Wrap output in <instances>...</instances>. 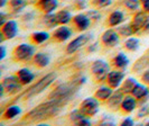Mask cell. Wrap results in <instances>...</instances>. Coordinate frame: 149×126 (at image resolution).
I'll use <instances>...</instances> for the list:
<instances>
[{
	"label": "cell",
	"mask_w": 149,
	"mask_h": 126,
	"mask_svg": "<svg viewBox=\"0 0 149 126\" xmlns=\"http://www.w3.org/2000/svg\"><path fill=\"white\" fill-rule=\"evenodd\" d=\"M114 64L119 68H125L128 65V58L123 54L120 53L119 55H117V58L114 59Z\"/></svg>",
	"instance_id": "cell-21"
},
{
	"label": "cell",
	"mask_w": 149,
	"mask_h": 126,
	"mask_svg": "<svg viewBox=\"0 0 149 126\" xmlns=\"http://www.w3.org/2000/svg\"><path fill=\"white\" fill-rule=\"evenodd\" d=\"M66 103V100L63 99L51 98L49 101L39 105L35 109H33L28 114V117L31 120H43L45 118H49L52 116H55Z\"/></svg>",
	"instance_id": "cell-1"
},
{
	"label": "cell",
	"mask_w": 149,
	"mask_h": 126,
	"mask_svg": "<svg viewBox=\"0 0 149 126\" xmlns=\"http://www.w3.org/2000/svg\"><path fill=\"white\" fill-rule=\"evenodd\" d=\"M143 79H145V80H146L147 82H149V71L146 74H145V75H143Z\"/></svg>",
	"instance_id": "cell-37"
},
{
	"label": "cell",
	"mask_w": 149,
	"mask_h": 126,
	"mask_svg": "<svg viewBox=\"0 0 149 126\" xmlns=\"http://www.w3.org/2000/svg\"><path fill=\"white\" fill-rule=\"evenodd\" d=\"M26 5V0H11V6L15 9H22Z\"/></svg>",
	"instance_id": "cell-29"
},
{
	"label": "cell",
	"mask_w": 149,
	"mask_h": 126,
	"mask_svg": "<svg viewBox=\"0 0 149 126\" xmlns=\"http://www.w3.org/2000/svg\"><path fill=\"white\" fill-rule=\"evenodd\" d=\"M121 100H122V94H121V92H118V94L113 95V96L110 98L109 103H110V105H111L112 107H117V106L121 103Z\"/></svg>",
	"instance_id": "cell-27"
},
{
	"label": "cell",
	"mask_w": 149,
	"mask_h": 126,
	"mask_svg": "<svg viewBox=\"0 0 149 126\" xmlns=\"http://www.w3.org/2000/svg\"><path fill=\"white\" fill-rule=\"evenodd\" d=\"M102 41L105 45L114 46L119 42V37H118V34L114 30H107L102 36Z\"/></svg>",
	"instance_id": "cell-9"
},
{
	"label": "cell",
	"mask_w": 149,
	"mask_h": 126,
	"mask_svg": "<svg viewBox=\"0 0 149 126\" xmlns=\"http://www.w3.org/2000/svg\"><path fill=\"white\" fill-rule=\"evenodd\" d=\"M48 37H49V35H48L47 33L39 32V33H35L33 38H34V41H35L36 43H43L46 39H48Z\"/></svg>",
	"instance_id": "cell-25"
},
{
	"label": "cell",
	"mask_w": 149,
	"mask_h": 126,
	"mask_svg": "<svg viewBox=\"0 0 149 126\" xmlns=\"http://www.w3.org/2000/svg\"><path fill=\"white\" fill-rule=\"evenodd\" d=\"M5 54H6V51H5V47L3 46H1V56H0V59L2 60L5 58Z\"/></svg>",
	"instance_id": "cell-36"
},
{
	"label": "cell",
	"mask_w": 149,
	"mask_h": 126,
	"mask_svg": "<svg viewBox=\"0 0 149 126\" xmlns=\"http://www.w3.org/2000/svg\"><path fill=\"white\" fill-rule=\"evenodd\" d=\"M18 114H20V108L18 106H11L7 109L5 116H6V118H14Z\"/></svg>",
	"instance_id": "cell-24"
},
{
	"label": "cell",
	"mask_w": 149,
	"mask_h": 126,
	"mask_svg": "<svg viewBox=\"0 0 149 126\" xmlns=\"http://www.w3.org/2000/svg\"><path fill=\"white\" fill-rule=\"evenodd\" d=\"M131 92H132V95L136 98H143V97L148 96V89H147V87H145L142 84H139V83H137L134 86V88L132 89Z\"/></svg>",
	"instance_id": "cell-13"
},
{
	"label": "cell",
	"mask_w": 149,
	"mask_h": 126,
	"mask_svg": "<svg viewBox=\"0 0 149 126\" xmlns=\"http://www.w3.org/2000/svg\"><path fill=\"white\" fill-rule=\"evenodd\" d=\"M92 71L99 80H104L109 74V64L104 61H95L92 65Z\"/></svg>",
	"instance_id": "cell-4"
},
{
	"label": "cell",
	"mask_w": 149,
	"mask_h": 126,
	"mask_svg": "<svg viewBox=\"0 0 149 126\" xmlns=\"http://www.w3.org/2000/svg\"><path fill=\"white\" fill-rule=\"evenodd\" d=\"M122 20H123V14L121 11H113L110 15V19H109L110 25H112V26L119 25Z\"/></svg>",
	"instance_id": "cell-16"
},
{
	"label": "cell",
	"mask_w": 149,
	"mask_h": 126,
	"mask_svg": "<svg viewBox=\"0 0 149 126\" xmlns=\"http://www.w3.org/2000/svg\"><path fill=\"white\" fill-rule=\"evenodd\" d=\"M148 125H149V122H148Z\"/></svg>",
	"instance_id": "cell-39"
},
{
	"label": "cell",
	"mask_w": 149,
	"mask_h": 126,
	"mask_svg": "<svg viewBox=\"0 0 149 126\" xmlns=\"http://www.w3.org/2000/svg\"><path fill=\"white\" fill-rule=\"evenodd\" d=\"M5 2H6V0H1V4H0V6H1V7H2V6H3V5H5Z\"/></svg>",
	"instance_id": "cell-38"
},
{
	"label": "cell",
	"mask_w": 149,
	"mask_h": 126,
	"mask_svg": "<svg viewBox=\"0 0 149 126\" xmlns=\"http://www.w3.org/2000/svg\"><path fill=\"white\" fill-rule=\"evenodd\" d=\"M2 32H3V34L6 35L7 38L15 37L16 34H17V24H16V22H14V20L7 22L2 27Z\"/></svg>",
	"instance_id": "cell-11"
},
{
	"label": "cell",
	"mask_w": 149,
	"mask_h": 126,
	"mask_svg": "<svg viewBox=\"0 0 149 126\" xmlns=\"http://www.w3.org/2000/svg\"><path fill=\"white\" fill-rule=\"evenodd\" d=\"M34 47L29 44H22L16 49V56L19 60H28L34 55Z\"/></svg>",
	"instance_id": "cell-6"
},
{
	"label": "cell",
	"mask_w": 149,
	"mask_h": 126,
	"mask_svg": "<svg viewBox=\"0 0 149 126\" xmlns=\"http://www.w3.org/2000/svg\"><path fill=\"white\" fill-rule=\"evenodd\" d=\"M122 108L126 111H132L136 108V100L131 97H127L122 101Z\"/></svg>",
	"instance_id": "cell-17"
},
{
	"label": "cell",
	"mask_w": 149,
	"mask_h": 126,
	"mask_svg": "<svg viewBox=\"0 0 149 126\" xmlns=\"http://www.w3.org/2000/svg\"><path fill=\"white\" fill-rule=\"evenodd\" d=\"M19 79V78H18ZM18 79L16 77H8L2 82L3 89H7L8 92H15L20 89V84L18 83Z\"/></svg>",
	"instance_id": "cell-8"
},
{
	"label": "cell",
	"mask_w": 149,
	"mask_h": 126,
	"mask_svg": "<svg viewBox=\"0 0 149 126\" xmlns=\"http://www.w3.org/2000/svg\"><path fill=\"white\" fill-rule=\"evenodd\" d=\"M126 6L130 9H138L139 8V1L138 0H126Z\"/></svg>",
	"instance_id": "cell-30"
},
{
	"label": "cell",
	"mask_w": 149,
	"mask_h": 126,
	"mask_svg": "<svg viewBox=\"0 0 149 126\" xmlns=\"http://www.w3.org/2000/svg\"><path fill=\"white\" fill-rule=\"evenodd\" d=\"M42 6L45 11L52 13L53 10L57 7V1L56 0H42Z\"/></svg>",
	"instance_id": "cell-19"
},
{
	"label": "cell",
	"mask_w": 149,
	"mask_h": 126,
	"mask_svg": "<svg viewBox=\"0 0 149 126\" xmlns=\"http://www.w3.org/2000/svg\"><path fill=\"white\" fill-rule=\"evenodd\" d=\"M139 46V41L137 38H129L127 42H126V47L131 50V51H134L137 50Z\"/></svg>",
	"instance_id": "cell-26"
},
{
	"label": "cell",
	"mask_w": 149,
	"mask_h": 126,
	"mask_svg": "<svg viewBox=\"0 0 149 126\" xmlns=\"http://www.w3.org/2000/svg\"><path fill=\"white\" fill-rule=\"evenodd\" d=\"M122 79H123V73L119 72V71H112L108 74V81L110 83V86L113 88H117L121 83Z\"/></svg>",
	"instance_id": "cell-10"
},
{
	"label": "cell",
	"mask_w": 149,
	"mask_h": 126,
	"mask_svg": "<svg viewBox=\"0 0 149 126\" xmlns=\"http://www.w3.org/2000/svg\"><path fill=\"white\" fill-rule=\"evenodd\" d=\"M111 1L112 0H95V4H97V6H100V7H105V6L110 5Z\"/></svg>",
	"instance_id": "cell-31"
},
{
	"label": "cell",
	"mask_w": 149,
	"mask_h": 126,
	"mask_svg": "<svg viewBox=\"0 0 149 126\" xmlns=\"http://www.w3.org/2000/svg\"><path fill=\"white\" fill-rule=\"evenodd\" d=\"M76 89L74 84L72 83H67V84H63L60 86L57 89L55 90L52 94L51 98H55V99H63V100H68L71 96L73 95L74 90Z\"/></svg>",
	"instance_id": "cell-3"
},
{
	"label": "cell",
	"mask_w": 149,
	"mask_h": 126,
	"mask_svg": "<svg viewBox=\"0 0 149 126\" xmlns=\"http://www.w3.org/2000/svg\"><path fill=\"white\" fill-rule=\"evenodd\" d=\"M74 20H75V24L79 26V28H80V30H86L90 25L89 18L84 15H77L76 17H75Z\"/></svg>",
	"instance_id": "cell-15"
},
{
	"label": "cell",
	"mask_w": 149,
	"mask_h": 126,
	"mask_svg": "<svg viewBox=\"0 0 149 126\" xmlns=\"http://www.w3.org/2000/svg\"><path fill=\"white\" fill-rule=\"evenodd\" d=\"M80 111L84 115H94L99 111V103L95 98H86L81 105Z\"/></svg>",
	"instance_id": "cell-5"
},
{
	"label": "cell",
	"mask_w": 149,
	"mask_h": 126,
	"mask_svg": "<svg viewBox=\"0 0 149 126\" xmlns=\"http://www.w3.org/2000/svg\"><path fill=\"white\" fill-rule=\"evenodd\" d=\"M79 125H90V120L83 118L82 120H81V122L79 123Z\"/></svg>",
	"instance_id": "cell-34"
},
{
	"label": "cell",
	"mask_w": 149,
	"mask_h": 126,
	"mask_svg": "<svg viewBox=\"0 0 149 126\" xmlns=\"http://www.w3.org/2000/svg\"><path fill=\"white\" fill-rule=\"evenodd\" d=\"M71 35H72L71 30H68L67 27H65V26H62L55 32V37L57 39H60V41H66L67 38L71 37Z\"/></svg>",
	"instance_id": "cell-14"
},
{
	"label": "cell",
	"mask_w": 149,
	"mask_h": 126,
	"mask_svg": "<svg viewBox=\"0 0 149 126\" xmlns=\"http://www.w3.org/2000/svg\"><path fill=\"white\" fill-rule=\"evenodd\" d=\"M56 19H57V23H61V24H66V23L70 22L71 19V15L68 11H60L57 15H56Z\"/></svg>",
	"instance_id": "cell-23"
},
{
	"label": "cell",
	"mask_w": 149,
	"mask_h": 126,
	"mask_svg": "<svg viewBox=\"0 0 149 126\" xmlns=\"http://www.w3.org/2000/svg\"><path fill=\"white\" fill-rule=\"evenodd\" d=\"M146 20H147L146 16L143 15V14H139V15H138L137 17H136V18H134V30H138L139 28L143 27V25H145Z\"/></svg>",
	"instance_id": "cell-22"
},
{
	"label": "cell",
	"mask_w": 149,
	"mask_h": 126,
	"mask_svg": "<svg viewBox=\"0 0 149 126\" xmlns=\"http://www.w3.org/2000/svg\"><path fill=\"white\" fill-rule=\"evenodd\" d=\"M136 84H137L136 80L132 79V78H130V79L126 80V83L123 84L122 89H123V91H126V92H128V91H132V89L134 88V86H136Z\"/></svg>",
	"instance_id": "cell-28"
},
{
	"label": "cell",
	"mask_w": 149,
	"mask_h": 126,
	"mask_svg": "<svg viewBox=\"0 0 149 126\" xmlns=\"http://www.w3.org/2000/svg\"><path fill=\"white\" fill-rule=\"evenodd\" d=\"M142 5H143V8L147 10V11H149V0H141Z\"/></svg>",
	"instance_id": "cell-33"
},
{
	"label": "cell",
	"mask_w": 149,
	"mask_h": 126,
	"mask_svg": "<svg viewBox=\"0 0 149 126\" xmlns=\"http://www.w3.org/2000/svg\"><path fill=\"white\" fill-rule=\"evenodd\" d=\"M91 39V36L90 35H81L77 38H75L74 41H72V43L67 46V52L68 53H74L76 50H79L81 46H83L84 44H86Z\"/></svg>",
	"instance_id": "cell-7"
},
{
	"label": "cell",
	"mask_w": 149,
	"mask_h": 126,
	"mask_svg": "<svg viewBox=\"0 0 149 126\" xmlns=\"http://www.w3.org/2000/svg\"><path fill=\"white\" fill-rule=\"evenodd\" d=\"M18 78L22 84H26V83L31 82V80L34 79V74L31 73L28 69H22L18 72Z\"/></svg>",
	"instance_id": "cell-12"
},
{
	"label": "cell",
	"mask_w": 149,
	"mask_h": 126,
	"mask_svg": "<svg viewBox=\"0 0 149 126\" xmlns=\"http://www.w3.org/2000/svg\"><path fill=\"white\" fill-rule=\"evenodd\" d=\"M35 62L39 67H46L49 63V58L47 55H45L44 53H37L35 55Z\"/></svg>",
	"instance_id": "cell-20"
},
{
	"label": "cell",
	"mask_w": 149,
	"mask_h": 126,
	"mask_svg": "<svg viewBox=\"0 0 149 126\" xmlns=\"http://www.w3.org/2000/svg\"><path fill=\"white\" fill-rule=\"evenodd\" d=\"M143 28L147 30V32H149V18H147V20H146L145 25H143Z\"/></svg>",
	"instance_id": "cell-35"
},
{
	"label": "cell",
	"mask_w": 149,
	"mask_h": 126,
	"mask_svg": "<svg viewBox=\"0 0 149 126\" xmlns=\"http://www.w3.org/2000/svg\"><path fill=\"white\" fill-rule=\"evenodd\" d=\"M112 96V89L108 88V87H102L101 89H99L95 92V97L100 98V99H108Z\"/></svg>",
	"instance_id": "cell-18"
},
{
	"label": "cell",
	"mask_w": 149,
	"mask_h": 126,
	"mask_svg": "<svg viewBox=\"0 0 149 126\" xmlns=\"http://www.w3.org/2000/svg\"><path fill=\"white\" fill-rule=\"evenodd\" d=\"M122 125L131 126V125H134V122H132V119H131V118H127V119H125V120L122 122Z\"/></svg>",
	"instance_id": "cell-32"
},
{
	"label": "cell",
	"mask_w": 149,
	"mask_h": 126,
	"mask_svg": "<svg viewBox=\"0 0 149 126\" xmlns=\"http://www.w3.org/2000/svg\"><path fill=\"white\" fill-rule=\"evenodd\" d=\"M55 78H56V74L55 73H49L47 74L46 77H44L42 80H39V81L34 86V87H31L27 92H26V97H31V96H35V95H37L39 92H42L45 88H47L51 83H52L54 80H55Z\"/></svg>",
	"instance_id": "cell-2"
}]
</instances>
